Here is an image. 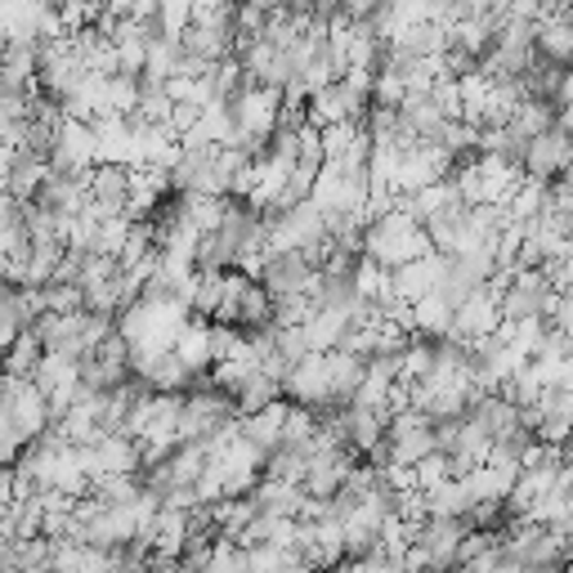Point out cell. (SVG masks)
Returning <instances> with one entry per match:
<instances>
[{
    "mask_svg": "<svg viewBox=\"0 0 573 573\" xmlns=\"http://www.w3.org/2000/svg\"><path fill=\"white\" fill-rule=\"evenodd\" d=\"M233 5H243V0H233Z\"/></svg>",
    "mask_w": 573,
    "mask_h": 573,
    "instance_id": "obj_11",
    "label": "cell"
},
{
    "mask_svg": "<svg viewBox=\"0 0 573 573\" xmlns=\"http://www.w3.org/2000/svg\"><path fill=\"white\" fill-rule=\"evenodd\" d=\"M0 63H5V36H0Z\"/></svg>",
    "mask_w": 573,
    "mask_h": 573,
    "instance_id": "obj_10",
    "label": "cell"
},
{
    "mask_svg": "<svg viewBox=\"0 0 573 573\" xmlns=\"http://www.w3.org/2000/svg\"><path fill=\"white\" fill-rule=\"evenodd\" d=\"M104 100H108V113L126 117L135 104H139V77H126V72H113L108 85H104Z\"/></svg>",
    "mask_w": 573,
    "mask_h": 573,
    "instance_id": "obj_7",
    "label": "cell"
},
{
    "mask_svg": "<svg viewBox=\"0 0 573 573\" xmlns=\"http://www.w3.org/2000/svg\"><path fill=\"white\" fill-rule=\"evenodd\" d=\"M408 327L417 331V337L440 341V337H448V331H453V305L440 292H430L417 305H408Z\"/></svg>",
    "mask_w": 573,
    "mask_h": 573,
    "instance_id": "obj_5",
    "label": "cell"
},
{
    "mask_svg": "<svg viewBox=\"0 0 573 573\" xmlns=\"http://www.w3.org/2000/svg\"><path fill=\"white\" fill-rule=\"evenodd\" d=\"M556 104L564 108V104H573V68H564V77H560V90H556Z\"/></svg>",
    "mask_w": 573,
    "mask_h": 573,
    "instance_id": "obj_8",
    "label": "cell"
},
{
    "mask_svg": "<svg viewBox=\"0 0 573 573\" xmlns=\"http://www.w3.org/2000/svg\"><path fill=\"white\" fill-rule=\"evenodd\" d=\"M569 166H573V135H569L560 121H556L551 130H542V135L529 139V153H524V175H529V179L551 184V179H560Z\"/></svg>",
    "mask_w": 573,
    "mask_h": 573,
    "instance_id": "obj_4",
    "label": "cell"
},
{
    "mask_svg": "<svg viewBox=\"0 0 573 573\" xmlns=\"http://www.w3.org/2000/svg\"><path fill=\"white\" fill-rule=\"evenodd\" d=\"M81 5H90V10H94V14H100V10H104V5H108V0H81Z\"/></svg>",
    "mask_w": 573,
    "mask_h": 573,
    "instance_id": "obj_9",
    "label": "cell"
},
{
    "mask_svg": "<svg viewBox=\"0 0 573 573\" xmlns=\"http://www.w3.org/2000/svg\"><path fill=\"white\" fill-rule=\"evenodd\" d=\"M94 166H100V157H94V126L81 117H59L55 143H50V171L90 175Z\"/></svg>",
    "mask_w": 573,
    "mask_h": 573,
    "instance_id": "obj_3",
    "label": "cell"
},
{
    "mask_svg": "<svg viewBox=\"0 0 573 573\" xmlns=\"http://www.w3.org/2000/svg\"><path fill=\"white\" fill-rule=\"evenodd\" d=\"M425 252H435L430 247V233L399 207V202H386V207H376L372 220L363 224V256L381 269H399Z\"/></svg>",
    "mask_w": 573,
    "mask_h": 573,
    "instance_id": "obj_1",
    "label": "cell"
},
{
    "mask_svg": "<svg viewBox=\"0 0 573 573\" xmlns=\"http://www.w3.org/2000/svg\"><path fill=\"white\" fill-rule=\"evenodd\" d=\"M256 278H260L265 292L273 296V305L278 301H301V296H309V286H314V269H309V260L301 252H265Z\"/></svg>",
    "mask_w": 573,
    "mask_h": 573,
    "instance_id": "obj_2",
    "label": "cell"
},
{
    "mask_svg": "<svg viewBox=\"0 0 573 573\" xmlns=\"http://www.w3.org/2000/svg\"><path fill=\"white\" fill-rule=\"evenodd\" d=\"M40 359H45V350H40V341H36V331H32V327H23L19 337L10 341L5 359H0V372L32 381V376H36V367H40Z\"/></svg>",
    "mask_w": 573,
    "mask_h": 573,
    "instance_id": "obj_6",
    "label": "cell"
}]
</instances>
